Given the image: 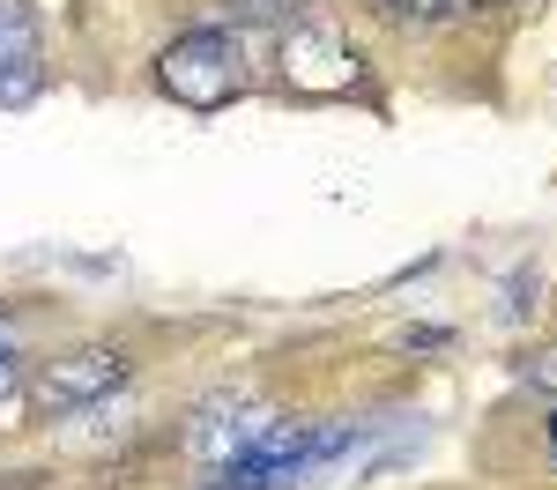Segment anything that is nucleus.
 <instances>
[{
  "label": "nucleus",
  "mask_w": 557,
  "mask_h": 490,
  "mask_svg": "<svg viewBox=\"0 0 557 490\" xmlns=\"http://www.w3.org/2000/svg\"><path fill=\"white\" fill-rule=\"evenodd\" d=\"M157 89L186 112H223L246 97V45L231 30H178L157 52Z\"/></svg>",
  "instance_id": "1"
},
{
  "label": "nucleus",
  "mask_w": 557,
  "mask_h": 490,
  "mask_svg": "<svg viewBox=\"0 0 557 490\" xmlns=\"http://www.w3.org/2000/svg\"><path fill=\"white\" fill-rule=\"evenodd\" d=\"M134 379V356L112 350V342H83V350L52 356V364H38L30 372V409L38 416H67V409H89V401L120 394Z\"/></svg>",
  "instance_id": "2"
},
{
  "label": "nucleus",
  "mask_w": 557,
  "mask_h": 490,
  "mask_svg": "<svg viewBox=\"0 0 557 490\" xmlns=\"http://www.w3.org/2000/svg\"><path fill=\"white\" fill-rule=\"evenodd\" d=\"M283 83L298 97H349L364 83V60L335 23H290L283 30Z\"/></svg>",
  "instance_id": "3"
},
{
  "label": "nucleus",
  "mask_w": 557,
  "mask_h": 490,
  "mask_svg": "<svg viewBox=\"0 0 557 490\" xmlns=\"http://www.w3.org/2000/svg\"><path fill=\"white\" fill-rule=\"evenodd\" d=\"M268 424H275V409H268L260 394H223V401H209V409L194 416L186 453H194L201 468H215V476H223V468H231V461H238V453H246Z\"/></svg>",
  "instance_id": "4"
},
{
  "label": "nucleus",
  "mask_w": 557,
  "mask_h": 490,
  "mask_svg": "<svg viewBox=\"0 0 557 490\" xmlns=\"http://www.w3.org/2000/svg\"><path fill=\"white\" fill-rule=\"evenodd\" d=\"M38 89H45L38 52H23V60H0V112H8V104H30Z\"/></svg>",
  "instance_id": "5"
},
{
  "label": "nucleus",
  "mask_w": 557,
  "mask_h": 490,
  "mask_svg": "<svg viewBox=\"0 0 557 490\" xmlns=\"http://www.w3.org/2000/svg\"><path fill=\"white\" fill-rule=\"evenodd\" d=\"M386 15H417V23H454V15H469L475 0H380Z\"/></svg>",
  "instance_id": "6"
},
{
  "label": "nucleus",
  "mask_w": 557,
  "mask_h": 490,
  "mask_svg": "<svg viewBox=\"0 0 557 490\" xmlns=\"http://www.w3.org/2000/svg\"><path fill=\"white\" fill-rule=\"evenodd\" d=\"M23 52H38L30 45V23L23 15H0V60H23Z\"/></svg>",
  "instance_id": "7"
},
{
  "label": "nucleus",
  "mask_w": 557,
  "mask_h": 490,
  "mask_svg": "<svg viewBox=\"0 0 557 490\" xmlns=\"http://www.w3.org/2000/svg\"><path fill=\"white\" fill-rule=\"evenodd\" d=\"M528 387L557 394V342H550V350H535V356H528Z\"/></svg>",
  "instance_id": "8"
},
{
  "label": "nucleus",
  "mask_w": 557,
  "mask_h": 490,
  "mask_svg": "<svg viewBox=\"0 0 557 490\" xmlns=\"http://www.w3.org/2000/svg\"><path fill=\"white\" fill-rule=\"evenodd\" d=\"M15 379H23V356L0 342V394H15Z\"/></svg>",
  "instance_id": "9"
},
{
  "label": "nucleus",
  "mask_w": 557,
  "mask_h": 490,
  "mask_svg": "<svg viewBox=\"0 0 557 490\" xmlns=\"http://www.w3.org/2000/svg\"><path fill=\"white\" fill-rule=\"evenodd\" d=\"M550 453H557V416H550Z\"/></svg>",
  "instance_id": "10"
},
{
  "label": "nucleus",
  "mask_w": 557,
  "mask_h": 490,
  "mask_svg": "<svg viewBox=\"0 0 557 490\" xmlns=\"http://www.w3.org/2000/svg\"><path fill=\"white\" fill-rule=\"evenodd\" d=\"M268 8H298V0H268Z\"/></svg>",
  "instance_id": "11"
},
{
  "label": "nucleus",
  "mask_w": 557,
  "mask_h": 490,
  "mask_svg": "<svg viewBox=\"0 0 557 490\" xmlns=\"http://www.w3.org/2000/svg\"><path fill=\"white\" fill-rule=\"evenodd\" d=\"M209 490H223V483H209Z\"/></svg>",
  "instance_id": "12"
},
{
  "label": "nucleus",
  "mask_w": 557,
  "mask_h": 490,
  "mask_svg": "<svg viewBox=\"0 0 557 490\" xmlns=\"http://www.w3.org/2000/svg\"><path fill=\"white\" fill-rule=\"evenodd\" d=\"M0 312H8V305H0Z\"/></svg>",
  "instance_id": "13"
}]
</instances>
